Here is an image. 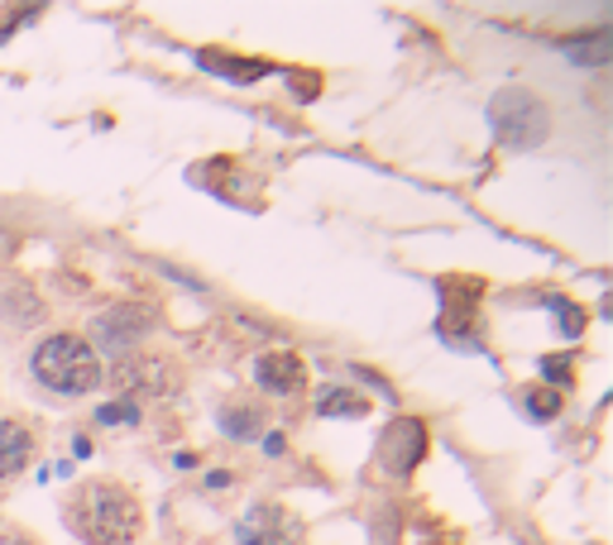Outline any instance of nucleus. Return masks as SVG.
Wrapping results in <instances>:
<instances>
[{
	"label": "nucleus",
	"instance_id": "obj_1",
	"mask_svg": "<svg viewBox=\"0 0 613 545\" xmlns=\"http://www.w3.org/2000/svg\"><path fill=\"white\" fill-rule=\"evenodd\" d=\"M68 526L87 545H129L139 536V526H145V508H139V498L129 493L125 484L91 478L68 508Z\"/></svg>",
	"mask_w": 613,
	"mask_h": 545
},
{
	"label": "nucleus",
	"instance_id": "obj_2",
	"mask_svg": "<svg viewBox=\"0 0 613 545\" xmlns=\"http://www.w3.org/2000/svg\"><path fill=\"white\" fill-rule=\"evenodd\" d=\"M30 368H34V378L44 383V388H54L63 397H82V393H91L101 383L97 350H91L87 340H77V336H48L34 350Z\"/></svg>",
	"mask_w": 613,
	"mask_h": 545
},
{
	"label": "nucleus",
	"instance_id": "obj_3",
	"mask_svg": "<svg viewBox=\"0 0 613 545\" xmlns=\"http://www.w3.org/2000/svg\"><path fill=\"white\" fill-rule=\"evenodd\" d=\"M489 120H493V129H499V139L513 144V149H532V144H542L546 129H552L546 105L523 87L499 91V96L489 101Z\"/></svg>",
	"mask_w": 613,
	"mask_h": 545
},
{
	"label": "nucleus",
	"instance_id": "obj_4",
	"mask_svg": "<svg viewBox=\"0 0 613 545\" xmlns=\"http://www.w3.org/2000/svg\"><path fill=\"white\" fill-rule=\"evenodd\" d=\"M235 536H240V545H303L307 526H303V516L279 508V502H254Z\"/></svg>",
	"mask_w": 613,
	"mask_h": 545
},
{
	"label": "nucleus",
	"instance_id": "obj_5",
	"mask_svg": "<svg viewBox=\"0 0 613 545\" xmlns=\"http://www.w3.org/2000/svg\"><path fill=\"white\" fill-rule=\"evenodd\" d=\"M149 330H154V311L139 307V302H121V307L101 311L97 321H91V340L111 354H125L129 344H139Z\"/></svg>",
	"mask_w": 613,
	"mask_h": 545
},
{
	"label": "nucleus",
	"instance_id": "obj_6",
	"mask_svg": "<svg viewBox=\"0 0 613 545\" xmlns=\"http://www.w3.org/2000/svg\"><path fill=\"white\" fill-rule=\"evenodd\" d=\"M422 455H427V427L422 421L402 417L379 435V459H384L388 474H412Z\"/></svg>",
	"mask_w": 613,
	"mask_h": 545
},
{
	"label": "nucleus",
	"instance_id": "obj_7",
	"mask_svg": "<svg viewBox=\"0 0 613 545\" xmlns=\"http://www.w3.org/2000/svg\"><path fill=\"white\" fill-rule=\"evenodd\" d=\"M115 383L125 388V402H135V397H159L173 388V368H168L163 359H121V364H115Z\"/></svg>",
	"mask_w": 613,
	"mask_h": 545
},
{
	"label": "nucleus",
	"instance_id": "obj_8",
	"mask_svg": "<svg viewBox=\"0 0 613 545\" xmlns=\"http://www.w3.org/2000/svg\"><path fill=\"white\" fill-rule=\"evenodd\" d=\"M254 383H259L264 393H273V397H293V393L307 383V364H303L297 354H288V350L259 354V359H254Z\"/></svg>",
	"mask_w": 613,
	"mask_h": 545
},
{
	"label": "nucleus",
	"instance_id": "obj_9",
	"mask_svg": "<svg viewBox=\"0 0 613 545\" xmlns=\"http://www.w3.org/2000/svg\"><path fill=\"white\" fill-rule=\"evenodd\" d=\"M34 455V435L20 427V421L0 417V478H15Z\"/></svg>",
	"mask_w": 613,
	"mask_h": 545
},
{
	"label": "nucleus",
	"instance_id": "obj_10",
	"mask_svg": "<svg viewBox=\"0 0 613 545\" xmlns=\"http://www.w3.org/2000/svg\"><path fill=\"white\" fill-rule=\"evenodd\" d=\"M556 53L580 68H604L609 63V30H594V34H576V38H556Z\"/></svg>",
	"mask_w": 613,
	"mask_h": 545
},
{
	"label": "nucleus",
	"instance_id": "obj_11",
	"mask_svg": "<svg viewBox=\"0 0 613 545\" xmlns=\"http://www.w3.org/2000/svg\"><path fill=\"white\" fill-rule=\"evenodd\" d=\"M259 427H264V407L235 402V407L220 411V431H226L230 441H250V435H259Z\"/></svg>",
	"mask_w": 613,
	"mask_h": 545
},
{
	"label": "nucleus",
	"instance_id": "obj_12",
	"mask_svg": "<svg viewBox=\"0 0 613 545\" xmlns=\"http://www.w3.org/2000/svg\"><path fill=\"white\" fill-rule=\"evenodd\" d=\"M317 411L321 417H364V411H370V397L355 388H326L317 397Z\"/></svg>",
	"mask_w": 613,
	"mask_h": 545
},
{
	"label": "nucleus",
	"instance_id": "obj_13",
	"mask_svg": "<svg viewBox=\"0 0 613 545\" xmlns=\"http://www.w3.org/2000/svg\"><path fill=\"white\" fill-rule=\"evenodd\" d=\"M202 68L226 72V77H235V82H254V77L273 72V63H259V58H220V53H202Z\"/></svg>",
	"mask_w": 613,
	"mask_h": 545
},
{
	"label": "nucleus",
	"instance_id": "obj_14",
	"mask_svg": "<svg viewBox=\"0 0 613 545\" xmlns=\"http://www.w3.org/2000/svg\"><path fill=\"white\" fill-rule=\"evenodd\" d=\"M523 411L532 421H556L560 417V393L556 388H527L523 393Z\"/></svg>",
	"mask_w": 613,
	"mask_h": 545
},
{
	"label": "nucleus",
	"instance_id": "obj_15",
	"mask_svg": "<svg viewBox=\"0 0 613 545\" xmlns=\"http://www.w3.org/2000/svg\"><path fill=\"white\" fill-rule=\"evenodd\" d=\"M546 307L556 311V321H560V336H580V330H584V311H580V307H570L566 297H546Z\"/></svg>",
	"mask_w": 613,
	"mask_h": 545
},
{
	"label": "nucleus",
	"instance_id": "obj_16",
	"mask_svg": "<svg viewBox=\"0 0 613 545\" xmlns=\"http://www.w3.org/2000/svg\"><path fill=\"white\" fill-rule=\"evenodd\" d=\"M97 417L106 421V427H135V421H139V407H135V402H106V407L97 411Z\"/></svg>",
	"mask_w": 613,
	"mask_h": 545
},
{
	"label": "nucleus",
	"instance_id": "obj_17",
	"mask_svg": "<svg viewBox=\"0 0 613 545\" xmlns=\"http://www.w3.org/2000/svg\"><path fill=\"white\" fill-rule=\"evenodd\" d=\"M542 374H546V383H570V378H576V368H570L566 354H546L542 359Z\"/></svg>",
	"mask_w": 613,
	"mask_h": 545
},
{
	"label": "nucleus",
	"instance_id": "obj_18",
	"mask_svg": "<svg viewBox=\"0 0 613 545\" xmlns=\"http://www.w3.org/2000/svg\"><path fill=\"white\" fill-rule=\"evenodd\" d=\"M0 545H38V541L24 536V531H5V536H0Z\"/></svg>",
	"mask_w": 613,
	"mask_h": 545
},
{
	"label": "nucleus",
	"instance_id": "obj_19",
	"mask_svg": "<svg viewBox=\"0 0 613 545\" xmlns=\"http://www.w3.org/2000/svg\"><path fill=\"white\" fill-rule=\"evenodd\" d=\"M264 455H283V435H279V431L264 435Z\"/></svg>",
	"mask_w": 613,
	"mask_h": 545
}]
</instances>
